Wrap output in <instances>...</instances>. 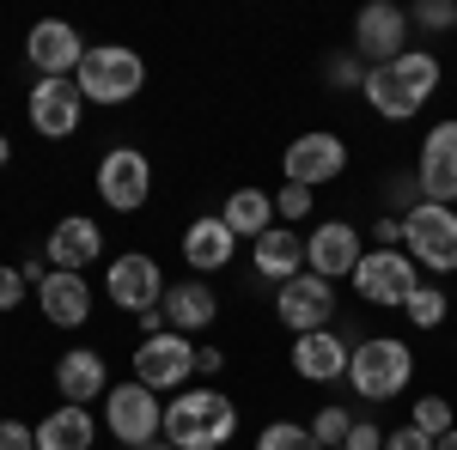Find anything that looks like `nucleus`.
Here are the masks:
<instances>
[{
    "instance_id": "nucleus-1",
    "label": "nucleus",
    "mask_w": 457,
    "mask_h": 450,
    "mask_svg": "<svg viewBox=\"0 0 457 450\" xmlns=\"http://www.w3.org/2000/svg\"><path fill=\"white\" fill-rule=\"evenodd\" d=\"M439 79H445V68H439V55L433 49H403L396 61H385V68H366V104L378 110L385 122H409V116H421L427 98L439 92Z\"/></svg>"
},
{
    "instance_id": "nucleus-2",
    "label": "nucleus",
    "mask_w": 457,
    "mask_h": 450,
    "mask_svg": "<svg viewBox=\"0 0 457 450\" xmlns=\"http://www.w3.org/2000/svg\"><path fill=\"white\" fill-rule=\"evenodd\" d=\"M238 438V402L226 389H183L165 402V445L171 450H226Z\"/></svg>"
},
{
    "instance_id": "nucleus-3",
    "label": "nucleus",
    "mask_w": 457,
    "mask_h": 450,
    "mask_svg": "<svg viewBox=\"0 0 457 450\" xmlns=\"http://www.w3.org/2000/svg\"><path fill=\"white\" fill-rule=\"evenodd\" d=\"M73 86H79V98L86 104H135L146 86V61L141 49H129V43H98V49H86V61L73 73Z\"/></svg>"
},
{
    "instance_id": "nucleus-4",
    "label": "nucleus",
    "mask_w": 457,
    "mask_h": 450,
    "mask_svg": "<svg viewBox=\"0 0 457 450\" xmlns=\"http://www.w3.org/2000/svg\"><path fill=\"white\" fill-rule=\"evenodd\" d=\"M409 378H415V353H409V341H396V335H366V341L353 347L348 383L366 396V402H390V396H403Z\"/></svg>"
},
{
    "instance_id": "nucleus-5",
    "label": "nucleus",
    "mask_w": 457,
    "mask_h": 450,
    "mask_svg": "<svg viewBox=\"0 0 457 450\" xmlns=\"http://www.w3.org/2000/svg\"><path fill=\"white\" fill-rule=\"evenodd\" d=\"M403 243H409V262H415V268L457 274V208L415 201V208L403 213Z\"/></svg>"
},
{
    "instance_id": "nucleus-6",
    "label": "nucleus",
    "mask_w": 457,
    "mask_h": 450,
    "mask_svg": "<svg viewBox=\"0 0 457 450\" xmlns=\"http://www.w3.org/2000/svg\"><path fill=\"white\" fill-rule=\"evenodd\" d=\"M104 426L110 438L122 450H141V445H159V432H165V402L146 389V383H116L104 396Z\"/></svg>"
},
{
    "instance_id": "nucleus-7",
    "label": "nucleus",
    "mask_w": 457,
    "mask_h": 450,
    "mask_svg": "<svg viewBox=\"0 0 457 450\" xmlns=\"http://www.w3.org/2000/svg\"><path fill=\"white\" fill-rule=\"evenodd\" d=\"M415 286H421V274H415L409 250H366L360 268H353V292L378 311H403L415 299Z\"/></svg>"
},
{
    "instance_id": "nucleus-8",
    "label": "nucleus",
    "mask_w": 457,
    "mask_h": 450,
    "mask_svg": "<svg viewBox=\"0 0 457 450\" xmlns=\"http://www.w3.org/2000/svg\"><path fill=\"white\" fill-rule=\"evenodd\" d=\"M98 201L110 213H141L146 195H153V159H146L141 146H110L104 159H98Z\"/></svg>"
},
{
    "instance_id": "nucleus-9",
    "label": "nucleus",
    "mask_w": 457,
    "mask_h": 450,
    "mask_svg": "<svg viewBox=\"0 0 457 450\" xmlns=\"http://www.w3.org/2000/svg\"><path fill=\"white\" fill-rule=\"evenodd\" d=\"M189 378H195V341H189V335L165 329V335L135 341V383H146L153 396H159V389H183Z\"/></svg>"
},
{
    "instance_id": "nucleus-10",
    "label": "nucleus",
    "mask_w": 457,
    "mask_h": 450,
    "mask_svg": "<svg viewBox=\"0 0 457 450\" xmlns=\"http://www.w3.org/2000/svg\"><path fill=\"white\" fill-rule=\"evenodd\" d=\"M281 171L299 189H323V183H336V176L348 171V140L329 135V128H312V135H299L281 152Z\"/></svg>"
},
{
    "instance_id": "nucleus-11",
    "label": "nucleus",
    "mask_w": 457,
    "mask_h": 450,
    "mask_svg": "<svg viewBox=\"0 0 457 450\" xmlns=\"http://www.w3.org/2000/svg\"><path fill=\"white\" fill-rule=\"evenodd\" d=\"M415 189H421V201L457 208V116L427 128L421 159H415Z\"/></svg>"
},
{
    "instance_id": "nucleus-12",
    "label": "nucleus",
    "mask_w": 457,
    "mask_h": 450,
    "mask_svg": "<svg viewBox=\"0 0 457 450\" xmlns=\"http://www.w3.org/2000/svg\"><path fill=\"white\" fill-rule=\"evenodd\" d=\"M104 292L116 311L141 316L153 311V305H165V274H159V262L146 256V250H129V256H116L104 268Z\"/></svg>"
},
{
    "instance_id": "nucleus-13",
    "label": "nucleus",
    "mask_w": 457,
    "mask_h": 450,
    "mask_svg": "<svg viewBox=\"0 0 457 450\" xmlns=\"http://www.w3.org/2000/svg\"><path fill=\"white\" fill-rule=\"evenodd\" d=\"M403 49H409V12H403L396 0L360 6V19H353V55H360L366 68H385Z\"/></svg>"
},
{
    "instance_id": "nucleus-14",
    "label": "nucleus",
    "mask_w": 457,
    "mask_h": 450,
    "mask_svg": "<svg viewBox=\"0 0 457 450\" xmlns=\"http://www.w3.org/2000/svg\"><path fill=\"white\" fill-rule=\"evenodd\" d=\"M86 37L73 31L68 19H37L31 37H25V61L37 68V79H73L79 61H86Z\"/></svg>"
},
{
    "instance_id": "nucleus-15",
    "label": "nucleus",
    "mask_w": 457,
    "mask_h": 450,
    "mask_svg": "<svg viewBox=\"0 0 457 450\" xmlns=\"http://www.w3.org/2000/svg\"><path fill=\"white\" fill-rule=\"evenodd\" d=\"M275 316H281L293 335L336 329V286H329V280H317L312 268H305V274H293L281 292H275Z\"/></svg>"
},
{
    "instance_id": "nucleus-16",
    "label": "nucleus",
    "mask_w": 457,
    "mask_h": 450,
    "mask_svg": "<svg viewBox=\"0 0 457 450\" xmlns=\"http://www.w3.org/2000/svg\"><path fill=\"white\" fill-rule=\"evenodd\" d=\"M25 110H31V128L43 140H73L79 122H86V98H79L73 79H37Z\"/></svg>"
},
{
    "instance_id": "nucleus-17",
    "label": "nucleus",
    "mask_w": 457,
    "mask_h": 450,
    "mask_svg": "<svg viewBox=\"0 0 457 450\" xmlns=\"http://www.w3.org/2000/svg\"><path fill=\"white\" fill-rule=\"evenodd\" d=\"M360 232H353L348 219H323V225H312V238H305V268H312L317 280H353V268H360Z\"/></svg>"
},
{
    "instance_id": "nucleus-18",
    "label": "nucleus",
    "mask_w": 457,
    "mask_h": 450,
    "mask_svg": "<svg viewBox=\"0 0 457 450\" xmlns=\"http://www.w3.org/2000/svg\"><path fill=\"white\" fill-rule=\"evenodd\" d=\"M293 378L305 383H336L348 378V359H353V335H342V329H312V335H299L293 341Z\"/></svg>"
},
{
    "instance_id": "nucleus-19",
    "label": "nucleus",
    "mask_w": 457,
    "mask_h": 450,
    "mask_svg": "<svg viewBox=\"0 0 457 450\" xmlns=\"http://www.w3.org/2000/svg\"><path fill=\"white\" fill-rule=\"evenodd\" d=\"M43 256H49V268L86 274V268L104 256V232H98V219H86V213H68V219H55V232L43 238Z\"/></svg>"
},
{
    "instance_id": "nucleus-20",
    "label": "nucleus",
    "mask_w": 457,
    "mask_h": 450,
    "mask_svg": "<svg viewBox=\"0 0 457 450\" xmlns=\"http://www.w3.org/2000/svg\"><path fill=\"white\" fill-rule=\"evenodd\" d=\"M55 389H62V402L73 408H92V402H104L110 396V365L104 353H92V347H73L55 359Z\"/></svg>"
},
{
    "instance_id": "nucleus-21",
    "label": "nucleus",
    "mask_w": 457,
    "mask_h": 450,
    "mask_svg": "<svg viewBox=\"0 0 457 450\" xmlns=\"http://www.w3.org/2000/svg\"><path fill=\"white\" fill-rule=\"evenodd\" d=\"M232 256H238V238H232V225H226L220 213L189 219V232H183V262H189L195 274H220Z\"/></svg>"
},
{
    "instance_id": "nucleus-22",
    "label": "nucleus",
    "mask_w": 457,
    "mask_h": 450,
    "mask_svg": "<svg viewBox=\"0 0 457 450\" xmlns=\"http://www.w3.org/2000/svg\"><path fill=\"white\" fill-rule=\"evenodd\" d=\"M37 305H43V316H49L55 329H79V323L92 316V286H86V274L55 268V274L37 286Z\"/></svg>"
},
{
    "instance_id": "nucleus-23",
    "label": "nucleus",
    "mask_w": 457,
    "mask_h": 450,
    "mask_svg": "<svg viewBox=\"0 0 457 450\" xmlns=\"http://www.w3.org/2000/svg\"><path fill=\"white\" fill-rule=\"evenodd\" d=\"M213 316H220V292H213L208 280L165 286V323H171L177 335H202V329H213Z\"/></svg>"
},
{
    "instance_id": "nucleus-24",
    "label": "nucleus",
    "mask_w": 457,
    "mask_h": 450,
    "mask_svg": "<svg viewBox=\"0 0 457 450\" xmlns=\"http://www.w3.org/2000/svg\"><path fill=\"white\" fill-rule=\"evenodd\" d=\"M250 262H256V280L287 286L293 274H305V238L293 225H275V232H262V238L250 243Z\"/></svg>"
},
{
    "instance_id": "nucleus-25",
    "label": "nucleus",
    "mask_w": 457,
    "mask_h": 450,
    "mask_svg": "<svg viewBox=\"0 0 457 450\" xmlns=\"http://www.w3.org/2000/svg\"><path fill=\"white\" fill-rule=\"evenodd\" d=\"M92 438H98L92 408L62 402V408H49V414L37 420V450H92Z\"/></svg>"
},
{
    "instance_id": "nucleus-26",
    "label": "nucleus",
    "mask_w": 457,
    "mask_h": 450,
    "mask_svg": "<svg viewBox=\"0 0 457 450\" xmlns=\"http://www.w3.org/2000/svg\"><path fill=\"white\" fill-rule=\"evenodd\" d=\"M220 219L232 225L238 243H256L262 232H275V195H269V189H232L226 208H220Z\"/></svg>"
},
{
    "instance_id": "nucleus-27",
    "label": "nucleus",
    "mask_w": 457,
    "mask_h": 450,
    "mask_svg": "<svg viewBox=\"0 0 457 450\" xmlns=\"http://www.w3.org/2000/svg\"><path fill=\"white\" fill-rule=\"evenodd\" d=\"M250 450H323V445L312 438V426H299V420H269Z\"/></svg>"
},
{
    "instance_id": "nucleus-28",
    "label": "nucleus",
    "mask_w": 457,
    "mask_h": 450,
    "mask_svg": "<svg viewBox=\"0 0 457 450\" xmlns=\"http://www.w3.org/2000/svg\"><path fill=\"white\" fill-rule=\"evenodd\" d=\"M409 426H421L427 438H445V432L457 426V414H452V402H445V396H421V402L409 408Z\"/></svg>"
},
{
    "instance_id": "nucleus-29",
    "label": "nucleus",
    "mask_w": 457,
    "mask_h": 450,
    "mask_svg": "<svg viewBox=\"0 0 457 450\" xmlns=\"http://www.w3.org/2000/svg\"><path fill=\"white\" fill-rule=\"evenodd\" d=\"M403 311H409V323H415V329H439V323H445V292L421 280V286H415V299H409Z\"/></svg>"
},
{
    "instance_id": "nucleus-30",
    "label": "nucleus",
    "mask_w": 457,
    "mask_h": 450,
    "mask_svg": "<svg viewBox=\"0 0 457 450\" xmlns=\"http://www.w3.org/2000/svg\"><path fill=\"white\" fill-rule=\"evenodd\" d=\"M348 432H353V414H348V408H323V414L312 420V438L323 450H342V445H348Z\"/></svg>"
},
{
    "instance_id": "nucleus-31",
    "label": "nucleus",
    "mask_w": 457,
    "mask_h": 450,
    "mask_svg": "<svg viewBox=\"0 0 457 450\" xmlns=\"http://www.w3.org/2000/svg\"><path fill=\"white\" fill-rule=\"evenodd\" d=\"M409 25H421V31H452L457 0H421V6H409Z\"/></svg>"
},
{
    "instance_id": "nucleus-32",
    "label": "nucleus",
    "mask_w": 457,
    "mask_h": 450,
    "mask_svg": "<svg viewBox=\"0 0 457 450\" xmlns=\"http://www.w3.org/2000/svg\"><path fill=\"white\" fill-rule=\"evenodd\" d=\"M312 189H299V183H281V189H275V219H287V225H299V219H305V213H312Z\"/></svg>"
},
{
    "instance_id": "nucleus-33",
    "label": "nucleus",
    "mask_w": 457,
    "mask_h": 450,
    "mask_svg": "<svg viewBox=\"0 0 457 450\" xmlns=\"http://www.w3.org/2000/svg\"><path fill=\"white\" fill-rule=\"evenodd\" d=\"M323 79H329V86H336V92H353V86H366V68H360V55H336V61H329V68H323Z\"/></svg>"
},
{
    "instance_id": "nucleus-34",
    "label": "nucleus",
    "mask_w": 457,
    "mask_h": 450,
    "mask_svg": "<svg viewBox=\"0 0 457 450\" xmlns=\"http://www.w3.org/2000/svg\"><path fill=\"white\" fill-rule=\"evenodd\" d=\"M342 450H385V426H378V420H353V432H348Z\"/></svg>"
},
{
    "instance_id": "nucleus-35",
    "label": "nucleus",
    "mask_w": 457,
    "mask_h": 450,
    "mask_svg": "<svg viewBox=\"0 0 457 450\" xmlns=\"http://www.w3.org/2000/svg\"><path fill=\"white\" fill-rule=\"evenodd\" d=\"M0 450H37V426H25V420H0Z\"/></svg>"
},
{
    "instance_id": "nucleus-36",
    "label": "nucleus",
    "mask_w": 457,
    "mask_h": 450,
    "mask_svg": "<svg viewBox=\"0 0 457 450\" xmlns=\"http://www.w3.org/2000/svg\"><path fill=\"white\" fill-rule=\"evenodd\" d=\"M25 292H31V286H25V274L0 262V311H19V299H25Z\"/></svg>"
},
{
    "instance_id": "nucleus-37",
    "label": "nucleus",
    "mask_w": 457,
    "mask_h": 450,
    "mask_svg": "<svg viewBox=\"0 0 457 450\" xmlns=\"http://www.w3.org/2000/svg\"><path fill=\"white\" fill-rule=\"evenodd\" d=\"M385 450H433V438L421 426H396V432H385Z\"/></svg>"
},
{
    "instance_id": "nucleus-38",
    "label": "nucleus",
    "mask_w": 457,
    "mask_h": 450,
    "mask_svg": "<svg viewBox=\"0 0 457 450\" xmlns=\"http://www.w3.org/2000/svg\"><path fill=\"white\" fill-rule=\"evenodd\" d=\"M372 238H378V250H396V243H403V219H396V213H385V219L372 225Z\"/></svg>"
},
{
    "instance_id": "nucleus-39",
    "label": "nucleus",
    "mask_w": 457,
    "mask_h": 450,
    "mask_svg": "<svg viewBox=\"0 0 457 450\" xmlns=\"http://www.w3.org/2000/svg\"><path fill=\"white\" fill-rule=\"evenodd\" d=\"M195 372H202V378H220V372H226V353H220V347H195Z\"/></svg>"
},
{
    "instance_id": "nucleus-40",
    "label": "nucleus",
    "mask_w": 457,
    "mask_h": 450,
    "mask_svg": "<svg viewBox=\"0 0 457 450\" xmlns=\"http://www.w3.org/2000/svg\"><path fill=\"white\" fill-rule=\"evenodd\" d=\"M19 274H25V286H43L55 268H49V256H25V262H19Z\"/></svg>"
},
{
    "instance_id": "nucleus-41",
    "label": "nucleus",
    "mask_w": 457,
    "mask_h": 450,
    "mask_svg": "<svg viewBox=\"0 0 457 450\" xmlns=\"http://www.w3.org/2000/svg\"><path fill=\"white\" fill-rule=\"evenodd\" d=\"M135 329H141V335H165V329H171V323H165V305L141 311V316H135Z\"/></svg>"
},
{
    "instance_id": "nucleus-42",
    "label": "nucleus",
    "mask_w": 457,
    "mask_h": 450,
    "mask_svg": "<svg viewBox=\"0 0 457 450\" xmlns=\"http://www.w3.org/2000/svg\"><path fill=\"white\" fill-rule=\"evenodd\" d=\"M433 450H457V426L445 432V438H433Z\"/></svg>"
},
{
    "instance_id": "nucleus-43",
    "label": "nucleus",
    "mask_w": 457,
    "mask_h": 450,
    "mask_svg": "<svg viewBox=\"0 0 457 450\" xmlns=\"http://www.w3.org/2000/svg\"><path fill=\"white\" fill-rule=\"evenodd\" d=\"M6 165H12V140L0 135V171H6Z\"/></svg>"
},
{
    "instance_id": "nucleus-44",
    "label": "nucleus",
    "mask_w": 457,
    "mask_h": 450,
    "mask_svg": "<svg viewBox=\"0 0 457 450\" xmlns=\"http://www.w3.org/2000/svg\"><path fill=\"white\" fill-rule=\"evenodd\" d=\"M141 450H171V445H165V438H159V445H141Z\"/></svg>"
},
{
    "instance_id": "nucleus-45",
    "label": "nucleus",
    "mask_w": 457,
    "mask_h": 450,
    "mask_svg": "<svg viewBox=\"0 0 457 450\" xmlns=\"http://www.w3.org/2000/svg\"><path fill=\"white\" fill-rule=\"evenodd\" d=\"M452 31H457V25H452Z\"/></svg>"
}]
</instances>
